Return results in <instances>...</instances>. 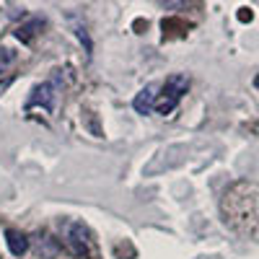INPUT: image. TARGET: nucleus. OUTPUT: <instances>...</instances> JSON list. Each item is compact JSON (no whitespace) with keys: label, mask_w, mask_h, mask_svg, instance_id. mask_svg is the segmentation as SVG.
<instances>
[{"label":"nucleus","mask_w":259,"mask_h":259,"mask_svg":"<svg viewBox=\"0 0 259 259\" xmlns=\"http://www.w3.org/2000/svg\"><path fill=\"white\" fill-rule=\"evenodd\" d=\"M62 231H65V244H68V249L75 256H80V259H96V241H94L91 231L85 228L83 223L65 221Z\"/></svg>","instance_id":"nucleus-1"},{"label":"nucleus","mask_w":259,"mask_h":259,"mask_svg":"<svg viewBox=\"0 0 259 259\" xmlns=\"http://www.w3.org/2000/svg\"><path fill=\"white\" fill-rule=\"evenodd\" d=\"M187 89H189V75H184V73L168 75L166 83L161 85V94H158V99H156L153 109H156L158 114H171V112L177 109V104L182 101V96L187 94Z\"/></svg>","instance_id":"nucleus-2"},{"label":"nucleus","mask_w":259,"mask_h":259,"mask_svg":"<svg viewBox=\"0 0 259 259\" xmlns=\"http://www.w3.org/2000/svg\"><path fill=\"white\" fill-rule=\"evenodd\" d=\"M52 101H55V89L52 83H41L31 91L29 101H26V112H34V109H41V112H50L52 109Z\"/></svg>","instance_id":"nucleus-3"},{"label":"nucleus","mask_w":259,"mask_h":259,"mask_svg":"<svg viewBox=\"0 0 259 259\" xmlns=\"http://www.w3.org/2000/svg\"><path fill=\"white\" fill-rule=\"evenodd\" d=\"M156 91H158V85H156V83H148L145 89L135 96L133 106H135V112H138V114H148V112L156 106V99H158V94H156Z\"/></svg>","instance_id":"nucleus-4"},{"label":"nucleus","mask_w":259,"mask_h":259,"mask_svg":"<svg viewBox=\"0 0 259 259\" xmlns=\"http://www.w3.org/2000/svg\"><path fill=\"white\" fill-rule=\"evenodd\" d=\"M6 244H8V249H11L13 256H24L29 251V239L21 231H13V228L6 231Z\"/></svg>","instance_id":"nucleus-5"},{"label":"nucleus","mask_w":259,"mask_h":259,"mask_svg":"<svg viewBox=\"0 0 259 259\" xmlns=\"http://www.w3.org/2000/svg\"><path fill=\"white\" fill-rule=\"evenodd\" d=\"M68 21H70V26H73V31H75V36L80 39V45L85 47V52L91 55V50H94V45H91V36H89V31H85V24L75 16V13H68Z\"/></svg>","instance_id":"nucleus-6"},{"label":"nucleus","mask_w":259,"mask_h":259,"mask_svg":"<svg viewBox=\"0 0 259 259\" xmlns=\"http://www.w3.org/2000/svg\"><path fill=\"white\" fill-rule=\"evenodd\" d=\"M39 31H41V21H39V18H29L26 24H21V26L16 29V39H21V41H31Z\"/></svg>","instance_id":"nucleus-7"},{"label":"nucleus","mask_w":259,"mask_h":259,"mask_svg":"<svg viewBox=\"0 0 259 259\" xmlns=\"http://www.w3.org/2000/svg\"><path fill=\"white\" fill-rule=\"evenodd\" d=\"M13 62H16V52L11 47H0V73H6Z\"/></svg>","instance_id":"nucleus-8"},{"label":"nucleus","mask_w":259,"mask_h":259,"mask_svg":"<svg viewBox=\"0 0 259 259\" xmlns=\"http://www.w3.org/2000/svg\"><path fill=\"white\" fill-rule=\"evenodd\" d=\"M239 18H241V21H251V11H249V13H246V8H244V11H241V13H239Z\"/></svg>","instance_id":"nucleus-9"},{"label":"nucleus","mask_w":259,"mask_h":259,"mask_svg":"<svg viewBox=\"0 0 259 259\" xmlns=\"http://www.w3.org/2000/svg\"><path fill=\"white\" fill-rule=\"evenodd\" d=\"M254 133H256V135H259V119H256V122H254Z\"/></svg>","instance_id":"nucleus-10"}]
</instances>
